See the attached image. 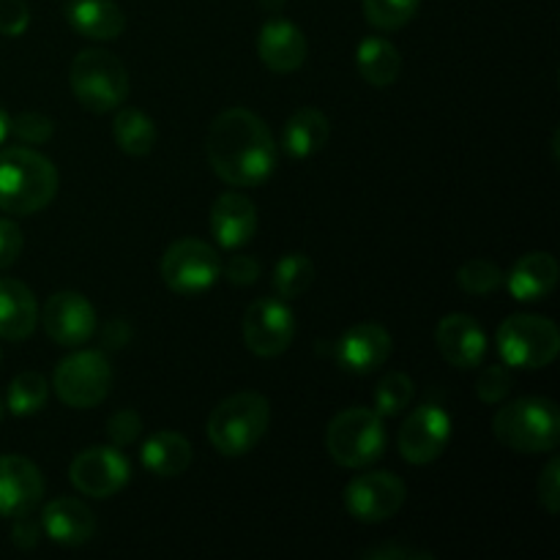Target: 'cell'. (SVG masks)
Returning <instances> with one entry per match:
<instances>
[{
    "mask_svg": "<svg viewBox=\"0 0 560 560\" xmlns=\"http://www.w3.org/2000/svg\"><path fill=\"white\" fill-rule=\"evenodd\" d=\"M208 164L230 186L249 189L271 178L277 167V142L260 115L230 107L213 118L206 137Z\"/></svg>",
    "mask_w": 560,
    "mask_h": 560,
    "instance_id": "obj_1",
    "label": "cell"
},
{
    "mask_svg": "<svg viewBox=\"0 0 560 560\" xmlns=\"http://www.w3.org/2000/svg\"><path fill=\"white\" fill-rule=\"evenodd\" d=\"M58 170L31 148L0 151V211L31 217L44 211L58 195Z\"/></svg>",
    "mask_w": 560,
    "mask_h": 560,
    "instance_id": "obj_2",
    "label": "cell"
},
{
    "mask_svg": "<svg viewBox=\"0 0 560 560\" xmlns=\"http://www.w3.org/2000/svg\"><path fill=\"white\" fill-rule=\"evenodd\" d=\"M271 405L262 394L241 392L222 399L208 419V441L222 457H244L266 435Z\"/></svg>",
    "mask_w": 560,
    "mask_h": 560,
    "instance_id": "obj_3",
    "label": "cell"
},
{
    "mask_svg": "<svg viewBox=\"0 0 560 560\" xmlns=\"http://www.w3.org/2000/svg\"><path fill=\"white\" fill-rule=\"evenodd\" d=\"M492 432L520 454H545L560 443L558 405L545 397H523L503 405L492 419Z\"/></svg>",
    "mask_w": 560,
    "mask_h": 560,
    "instance_id": "obj_4",
    "label": "cell"
},
{
    "mask_svg": "<svg viewBox=\"0 0 560 560\" xmlns=\"http://www.w3.org/2000/svg\"><path fill=\"white\" fill-rule=\"evenodd\" d=\"M71 93L91 113H113L129 96V71L107 49H82L71 63Z\"/></svg>",
    "mask_w": 560,
    "mask_h": 560,
    "instance_id": "obj_5",
    "label": "cell"
},
{
    "mask_svg": "<svg viewBox=\"0 0 560 560\" xmlns=\"http://www.w3.org/2000/svg\"><path fill=\"white\" fill-rule=\"evenodd\" d=\"M386 424L372 408H348L334 416L326 430V448L342 468H366L386 452Z\"/></svg>",
    "mask_w": 560,
    "mask_h": 560,
    "instance_id": "obj_6",
    "label": "cell"
},
{
    "mask_svg": "<svg viewBox=\"0 0 560 560\" xmlns=\"http://www.w3.org/2000/svg\"><path fill=\"white\" fill-rule=\"evenodd\" d=\"M498 353L514 370H545L560 353V331L550 317L512 315L498 328Z\"/></svg>",
    "mask_w": 560,
    "mask_h": 560,
    "instance_id": "obj_7",
    "label": "cell"
},
{
    "mask_svg": "<svg viewBox=\"0 0 560 560\" xmlns=\"http://www.w3.org/2000/svg\"><path fill=\"white\" fill-rule=\"evenodd\" d=\"M52 386L63 405L91 410L107 399L109 388H113V366H109L107 355L98 350H80L60 361Z\"/></svg>",
    "mask_w": 560,
    "mask_h": 560,
    "instance_id": "obj_8",
    "label": "cell"
},
{
    "mask_svg": "<svg viewBox=\"0 0 560 560\" xmlns=\"http://www.w3.org/2000/svg\"><path fill=\"white\" fill-rule=\"evenodd\" d=\"M162 271L164 284L173 293L186 295H200L217 284L222 277V260H219L217 249L200 238H180L162 255Z\"/></svg>",
    "mask_w": 560,
    "mask_h": 560,
    "instance_id": "obj_9",
    "label": "cell"
},
{
    "mask_svg": "<svg viewBox=\"0 0 560 560\" xmlns=\"http://www.w3.org/2000/svg\"><path fill=\"white\" fill-rule=\"evenodd\" d=\"M408 490L399 476L375 470V474L355 476L345 490V506L350 517L364 525H377L392 520L402 509Z\"/></svg>",
    "mask_w": 560,
    "mask_h": 560,
    "instance_id": "obj_10",
    "label": "cell"
},
{
    "mask_svg": "<svg viewBox=\"0 0 560 560\" xmlns=\"http://www.w3.org/2000/svg\"><path fill=\"white\" fill-rule=\"evenodd\" d=\"M295 315L282 299H257L244 315V342L260 359H277L293 345Z\"/></svg>",
    "mask_w": 560,
    "mask_h": 560,
    "instance_id": "obj_11",
    "label": "cell"
},
{
    "mask_svg": "<svg viewBox=\"0 0 560 560\" xmlns=\"http://www.w3.org/2000/svg\"><path fill=\"white\" fill-rule=\"evenodd\" d=\"M131 465L118 446H91L74 457L69 479L82 495L113 498L129 485Z\"/></svg>",
    "mask_w": 560,
    "mask_h": 560,
    "instance_id": "obj_12",
    "label": "cell"
},
{
    "mask_svg": "<svg viewBox=\"0 0 560 560\" xmlns=\"http://www.w3.org/2000/svg\"><path fill=\"white\" fill-rule=\"evenodd\" d=\"M452 441V416L441 405H421L399 430V454L410 465H430L443 457Z\"/></svg>",
    "mask_w": 560,
    "mask_h": 560,
    "instance_id": "obj_13",
    "label": "cell"
},
{
    "mask_svg": "<svg viewBox=\"0 0 560 560\" xmlns=\"http://www.w3.org/2000/svg\"><path fill=\"white\" fill-rule=\"evenodd\" d=\"M42 323L47 337L60 348H80V345L91 342L98 328L93 304L74 290L55 293L44 306Z\"/></svg>",
    "mask_w": 560,
    "mask_h": 560,
    "instance_id": "obj_14",
    "label": "cell"
},
{
    "mask_svg": "<svg viewBox=\"0 0 560 560\" xmlns=\"http://www.w3.org/2000/svg\"><path fill=\"white\" fill-rule=\"evenodd\" d=\"M42 495V470L20 454H3L0 457V517L14 520L31 514Z\"/></svg>",
    "mask_w": 560,
    "mask_h": 560,
    "instance_id": "obj_15",
    "label": "cell"
},
{
    "mask_svg": "<svg viewBox=\"0 0 560 560\" xmlns=\"http://www.w3.org/2000/svg\"><path fill=\"white\" fill-rule=\"evenodd\" d=\"M438 350L443 359L457 370H474L485 361L487 355V334L479 326V320L463 312L446 315L438 323L435 331Z\"/></svg>",
    "mask_w": 560,
    "mask_h": 560,
    "instance_id": "obj_16",
    "label": "cell"
},
{
    "mask_svg": "<svg viewBox=\"0 0 560 560\" xmlns=\"http://www.w3.org/2000/svg\"><path fill=\"white\" fill-rule=\"evenodd\" d=\"M392 348V334L386 328L377 323H359V326L348 328L337 342V359L348 372L370 375L386 364Z\"/></svg>",
    "mask_w": 560,
    "mask_h": 560,
    "instance_id": "obj_17",
    "label": "cell"
},
{
    "mask_svg": "<svg viewBox=\"0 0 560 560\" xmlns=\"http://www.w3.org/2000/svg\"><path fill=\"white\" fill-rule=\"evenodd\" d=\"M257 55L277 74H293L306 60V36L295 22L271 16L257 36Z\"/></svg>",
    "mask_w": 560,
    "mask_h": 560,
    "instance_id": "obj_18",
    "label": "cell"
},
{
    "mask_svg": "<svg viewBox=\"0 0 560 560\" xmlns=\"http://www.w3.org/2000/svg\"><path fill=\"white\" fill-rule=\"evenodd\" d=\"M208 222H211V233L222 249H241L257 233V208L246 195L224 191L213 202Z\"/></svg>",
    "mask_w": 560,
    "mask_h": 560,
    "instance_id": "obj_19",
    "label": "cell"
},
{
    "mask_svg": "<svg viewBox=\"0 0 560 560\" xmlns=\"http://www.w3.org/2000/svg\"><path fill=\"white\" fill-rule=\"evenodd\" d=\"M42 530L55 545L80 547L96 534V517L77 498H55L42 509Z\"/></svg>",
    "mask_w": 560,
    "mask_h": 560,
    "instance_id": "obj_20",
    "label": "cell"
},
{
    "mask_svg": "<svg viewBox=\"0 0 560 560\" xmlns=\"http://www.w3.org/2000/svg\"><path fill=\"white\" fill-rule=\"evenodd\" d=\"M558 260L550 252H528L514 262L512 271L503 282L509 284V293L517 301H541L556 290L558 284Z\"/></svg>",
    "mask_w": 560,
    "mask_h": 560,
    "instance_id": "obj_21",
    "label": "cell"
},
{
    "mask_svg": "<svg viewBox=\"0 0 560 560\" xmlns=\"http://www.w3.org/2000/svg\"><path fill=\"white\" fill-rule=\"evenodd\" d=\"M38 306L31 288L20 279L0 277V337L22 342L36 331Z\"/></svg>",
    "mask_w": 560,
    "mask_h": 560,
    "instance_id": "obj_22",
    "label": "cell"
},
{
    "mask_svg": "<svg viewBox=\"0 0 560 560\" xmlns=\"http://www.w3.org/2000/svg\"><path fill=\"white\" fill-rule=\"evenodd\" d=\"M66 16L80 36L93 42H113L126 27L124 9L113 0H74L66 9Z\"/></svg>",
    "mask_w": 560,
    "mask_h": 560,
    "instance_id": "obj_23",
    "label": "cell"
},
{
    "mask_svg": "<svg viewBox=\"0 0 560 560\" xmlns=\"http://www.w3.org/2000/svg\"><path fill=\"white\" fill-rule=\"evenodd\" d=\"M331 137V124L326 113L315 107H304L288 118L282 129V151L293 159H310L326 148Z\"/></svg>",
    "mask_w": 560,
    "mask_h": 560,
    "instance_id": "obj_24",
    "label": "cell"
},
{
    "mask_svg": "<svg viewBox=\"0 0 560 560\" xmlns=\"http://www.w3.org/2000/svg\"><path fill=\"white\" fill-rule=\"evenodd\" d=\"M142 465L159 479H175L191 465V443L180 432H153L140 452Z\"/></svg>",
    "mask_w": 560,
    "mask_h": 560,
    "instance_id": "obj_25",
    "label": "cell"
},
{
    "mask_svg": "<svg viewBox=\"0 0 560 560\" xmlns=\"http://www.w3.org/2000/svg\"><path fill=\"white\" fill-rule=\"evenodd\" d=\"M355 63H359V74L375 88L394 85L402 74V55L383 36L364 38L355 49Z\"/></svg>",
    "mask_w": 560,
    "mask_h": 560,
    "instance_id": "obj_26",
    "label": "cell"
},
{
    "mask_svg": "<svg viewBox=\"0 0 560 560\" xmlns=\"http://www.w3.org/2000/svg\"><path fill=\"white\" fill-rule=\"evenodd\" d=\"M113 137L115 145L129 156H148L156 145V124L142 109L126 107L115 115Z\"/></svg>",
    "mask_w": 560,
    "mask_h": 560,
    "instance_id": "obj_27",
    "label": "cell"
},
{
    "mask_svg": "<svg viewBox=\"0 0 560 560\" xmlns=\"http://www.w3.org/2000/svg\"><path fill=\"white\" fill-rule=\"evenodd\" d=\"M273 290L282 301L301 299L315 282V262L301 252H290L273 268Z\"/></svg>",
    "mask_w": 560,
    "mask_h": 560,
    "instance_id": "obj_28",
    "label": "cell"
},
{
    "mask_svg": "<svg viewBox=\"0 0 560 560\" xmlns=\"http://www.w3.org/2000/svg\"><path fill=\"white\" fill-rule=\"evenodd\" d=\"M49 399V386L44 375L38 372H22L11 381L9 394H5V405L14 416H33L44 410Z\"/></svg>",
    "mask_w": 560,
    "mask_h": 560,
    "instance_id": "obj_29",
    "label": "cell"
},
{
    "mask_svg": "<svg viewBox=\"0 0 560 560\" xmlns=\"http://www.w3.org/2000/svg\"><path fill=\"white\" fill-rule=\"evenodd\" d=\"M421 9V0H364V16L377 31H399Z\"/></svg>",
    "mask_w": 560,
    "mask_h": 560,
    "instance_id": "obj_30",
    "label": "cell"
},
{
    "mask_svg": "<svg viewBox=\"0 0 560 560\" xmlns=\"http://www.w3.org/2000/svg\"><path fill=\"white\" fill-rule=\"evenodd\" d=\"M413 381L405 372H388L375 388V410L383 419L399 416L410 402H413Z\"/></svg>",
    "mask_w": 560,
    "mask_h": 560,
    "instance_id": "obj_31",
    "label": "cell"
},
{
    "mask_svg": "<svg viewBox=\"0 0 560 560\" xmlns=\"http://www.w3.org/2000/svg\"><path fill=\"white\" fill-rule=\"evenodd\" d=\"M503 279H506V273L490 260H468L457 271V284L470 295H490L492 290L501 288Z\"/></svg>",
    "mask_w": 560,
    "mask_h": 560,
    "instance_id": "obj_32",
    "label": "cell"
},
{
    "mask_svg": "<svg viewBox=\"0 0 560 560\" xmlns=\"http://www.w3.org/2000/svg\"><path fill=\"white\" fill-rule=\"evenodd\" d=\"M9 131H14L22 142L42 145V142H47L55 135V124L44 113H20L9 118Z\"/></svg>",
    "mask_w": 560,
    "mask_h": 560,
    "instance_id": "obj_33",
    "label": "cell"
},
{
    "mask_svg": "<svg viewBox=\"0 0 560 560\" xmlns=\"http://www.w3.org/2000/svg\"><path fill=\"white\" fill-rule=\"evenodd\" d=\"M509 392H512V375L506 366L490 364L487 370H481L479 381H476V394L481 402L498 405L509 397Z\"/></svg>",
    "mask_w": 560,
    "mask_h": 560,
    "instance_id": "obj_34",
    "label": "cell"
},
{
    "mask_svg": "<svg viewBox=\"0 0 560 560\" xmlns=\"http://www.w3.org/2000/svg\"><path fill=\"white\" fill-rule=\"evenodd\" d=\"M140 432H142V421L131 408H124V410H118V413L109 416L107 435L118 448L131 446V443L140 438Z\"/></svg>",
    "mask_w": 560,
    "mask_h": 560,
    "instance_id": "obj_35",
    "label": "cell"
},
{
    "mask_svg": "<svg viewBox=\"0 0 560 560\" xmlns=\"http://www.w3.org/2000/svg\"><path fill=\"white\" fill-rule=\"evenodd\" d=\"M31 25L27 0H0V36H22Z\"/></svg>",
    "mask_w": 560,
    "mask_h": 560,
    "instance_id": "obj_36",
    "label": "cell"
},
{
    "mask_svg": "<svg viewBox=\"0 0 560 560\" xmlns=\"http://www.w3.org/2000/svg\"><path fill=\"white\" fill-rule=\"evenodd\" d=\"M536 492H539V501L547 512H560V459H550L545 465V470L539 476V485H536Z\"/></svg>",
    "mask_w": 560,
    "mask_h": 560,
    "instance_id": "obj_37",
    "label": "cell"
},
{
    "mask_svg": "<svg viewBox=\"0 0 560 560\" xmlns=\"http://www.w3.org/2000/svg\"><path fill=\"white\" fill-rule=\"evenodd\" d=\"M22 230L11 219H0V271L14 266L22 255Z\"/></svg>",
    "mask_w": 560,
    "mask_h": 560,
    "instance_id": "obj_38",
    "label": "cell"
},
{
    "mask_svg": "<svg viewBox=\"0 0 560 560\" xmlns=\"http://www.w3.org/2000/svg\"><path fill=\"white\" fill-rule=\"evenodd\" d=\"M222 271H224V277H228L230 284L246 288V284H255L257 279H260V262L249 255H233Z\"/></svg>",
    "mask_w": 560,
    "mask_h": 560,
    "instance_id": "obj_39",
    "label": "cell"
},
{
    "mask_svg": "<svg viewBox=\"0 0 560 560\" xmlns=\"http://www.w3.org/2000/svg\"><path fill=\"white\" fill-rule=\"evenodd\" d=\"M364 560H432L435 552L430 550H419V547H408V545H381L372 547V550L361 552Z\"/></svg>",
    "mask_w": 560,
    "mask_h": 560,
    "instance_id": "obj_40",
    "label": "cell"
},
{
    "mask_svg": "<svg viewBox=\"0 0 560 560\" xmlns=\"http://www.w3.org/2000/svg\"><path fill=\"white\" fill-rule=\"evenodd\" d=\"M38 534H42V523H33L31 514L14 517V530H11V541L22 550H33L38 545Z\"/></svg>",
    "mask_w": 560,
    "mask_h": 560,
    "instance_id": "obj_41",
    "label": "cell"
},
{
    "mask_svg": "<svg viewBox=\"0 0 560 560\" xmlns=\"http://www.w3.org/2000/svg\"><path fill=\"white\" fill-rule=\"evenodd\" d=\"M102 337L107 348H124L131 339V328L124 320H107L102 328Z\"/></svg>",
    "mask_w": 560,
    "mask_h": 560,
    "instance_id": "obj_42",
    "label": "cell"
},
{
    "mask_svg": "<svg viewBox=\"0 0 560 560\" xmlns=\"http://www.w3.org/2000/svg\"><path fill=\"white\" fill-rule=\"evenodd\" d=\"M260 5L266 11H271V14H279L284 9V0H260Z\"/></svg>",
    "mask_w": 560,
    "mask_h": 560,
    "instance_id": "obj_43",
    "label": "cell"
},
{
    "mask_svg": "<svg viewBox=\"0 0 560 560\" xmlns=\"http://www.w3.org/2000/svg\"><path fill=\"white\" fill-rule=\"evenodd\" d=\"M9 135H11V131H9V115H5V109L0 107V142H3Z\"/></svg>",
    "mask_w": 560,
    "mask_h": 560,
    "instance_id": "obj_44",
    "label": "cell"
}]
</instances>
